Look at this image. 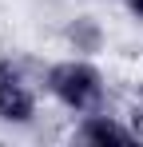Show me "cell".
I'll use <instances>...</instances> for the list:
<instances>
[{
	"mask_svg": "<svg viewBox=\"0 0 143 147\" xmlns=\"http://www.w3.org/2000/svg\"><path fill=\"white\" fill-rule=\"evenodd\" d=\"M80 139H84V143H131L135 135H131L123 123L107 119V115H88L84 127H80Z\"/></svg>",
	"mask_w": 143,
	"mask_h": 147,
	"instance_id": "obj_3",
	"label": "cell"
},
{
	"mask_svg": "<svg viewBox=\"0 0 143 147\" xmlns=\"http://www.w3.org/2000/svg\"><path fill=\"white\" fill-rule=\"evenodd\" d=\"M72 44H76V48H84V52H95L99 48V28L95 24H88V20H80V24H72Z\"/></svg>",
	"mask_w": 143,
	"mask_h": 147,
	"instance_id": "obj_4",
	"label": "cell"
},
{
	"mask_svg": "<svg viewBox=\"0 0 143 147\" xmlns=\"http://www.w3.org/2000/svg\"><path fill=\"white\" fill-rule=\"evenodd\" d=\"M127 8H131V16H139V20H143V0H127Z\"/></svg>",
	"mask_w": 143,
	"mask_h": 147,
	"instance_id": "obj_5",
	"label": "cell"
},
{
	"mask_svg": "<svg viewBox=\"0 0 143 147\" xmlns=\"http://www.w3.org/2000/svg\"><path fill=\"white\" fill-rule=\"evenodd\" d=\"M48 88L60 103H68L72 111H95L99 99H103V84L99 72L84 60H68V64H56L48 72Z\"/></svg>",
	"mask_w": 143,
	"mask_h": 147,
	"instance_id": "obj_1",
	"label": "cell"
},
{
	"mask_svg": "<svg viewBox=\"0 0 143 147\" xmlns=\"http://www.w3.org/2000/svg\"><path fill=\"white\" fill-rule=\"evenodd\" d=\"M36 111V99L24 88V80L16 72H0V119L8 123H28Z\"/></svg>",
	"mask_w": 143,
	"mask_h": 147,
	"instance_id": "obj_2",
	"label": "cell"
}]
</instances>
